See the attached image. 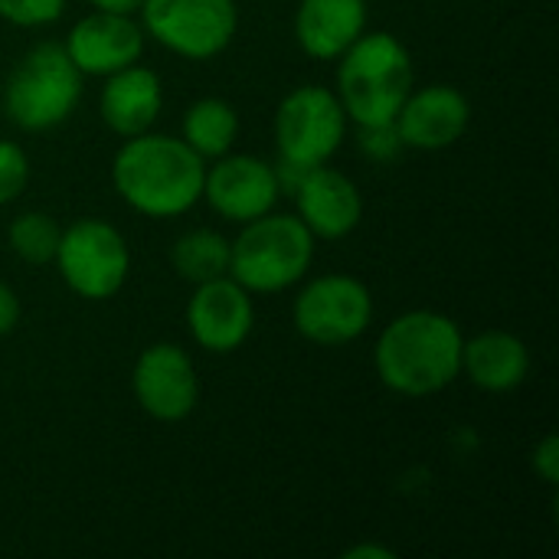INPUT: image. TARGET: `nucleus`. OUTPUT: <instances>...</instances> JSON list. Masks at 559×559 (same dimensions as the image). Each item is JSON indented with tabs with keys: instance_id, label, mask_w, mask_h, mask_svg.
Masks as SVG:
<instances>
[{
	"instance_id": "obj_23",
	"label": "nucleus",
	"mask_w": 559,
	"mask_h": 559,
	"mask_svg": "<svg viewBox=\"0 0 559 559\" xmlns=\"http://www.w3.org/2000/svg\"><path fill=\"white\" fill-rule=\"evenodd\" d=\"M66 10V0H0V20L20 29L52 26Z\"/></svg>"
},
{
	"instance_id": "obj_17",
	"label": "nucleus",
	"mask_w": 559,
	"mask_h": 559,
	"mask_svg": "<svg viewBox=\"0 0 559 559\" xmlns=\"http://www.w3.org/2000/svg\"><path fill=\"white\" fill-rule=\"evenodd\" d=\"M292 29L305 56L337 62L370 29V7L367 0H298Z\"/></svg>"
},
{
	"instance_id": "obj_8",
	"label": "nucleus",
	"mask_w": 559,
	"mask_h": 559,
	"mask_svg": "<svg viewBox=\"0 0 559 559\" xmlns=\"http://www.w3.org/2000/svg\"><path fill=\"white\" fill-rule=\"evenodd\" d=\"M138 23L167 52L206 62L223 56L239 33L236 0H141Z\"/></svg>"
},
{
	"instance_id": "obj_22",
	"label": "nucleus",
	"mask_w": 559,
	"mask_h": 559,
	"mask_svg": "<svg viewBox=\"0 0 559 559\" xmlns=\"http://www.w3.org/2000/svg\"><path fill=\"white\" fill-rule=\"evenodd\" d=\"M29 157L16 141L0 138V206L13 203L23 197V190L29 187Z\"/></svg>"
},
{
	"instance_id": "obj_10",
	"label": "nucleus",
	"mask_w": 559,
	"mask_h": 559,
	"mask_svg": "<svg viewBox=\"0 0 559 559\" xmlns=\"http://www.w3.org/2000/svg\"><path fill=\"white\" fill-rule=\"evenodd\" d=\"M282 197L278 167L259 154H223L206 160L203 174V203L226 223H249L275 210Z\"/></svg>"
},
{
	"instance_id": "obj_13",
	"label": "nucleus",
	"mask_w": 559,
	"mask_h": 559,
	"mask_svg": "<svg viewBox=\"0 0 559 559\" xmlns=\"http://www.w3.org/2000/svg\"><path fill=\"white\" fill-rule=\"evenodd\" d=\"M187 334L206 354H236L255 328L252 295L229 275L193 285L183 311Z\"/></svg>"
},
{
	"instance_id": "obj_24",
	"label": "nucleus",
	"mask_w": 559,
	"mask_h": 559,
	"mask_svg": "<svg viewBox=\"0 0 559 559\" xmlns=\"http://www.w3.org/2000/svg\"><path fill=\"white\" fill-rule=\"evenodd\" d=\"M357 141H360L364 157H367V160H377V164H386V160H393L400 151H406L393 124H370V128H357Z\"/></svg>"
},
{
	"instance_id": "obj_28",
	"label": "nucleus",
	"mask_w": 559,
	"mask_h": 559,
	"mask_svg": "<svg viewBox=\"0 0 559 559\" xmlns=\"http://www.w3.org/2000/svg\"><path fill=\"white\" fill-rule=\"evenodd\" d=\"M92 10H105V13H128V16H138V7L141 0H88Z\"/></svg>"
},
{
	"instance_id": "obj_2",
	"label": "nucleus",
	"mask_w": 559,
	"mask_h": 559,
	"mask_svg": "<svg viewBox=\"0 0 559 559\" xmlns=\"http://www.w3.org/2000/svg\"><path fill=\"white\" fill-rule=\"evenodd\" d=\"M465 334L455 318L429 308L396 314L377 337L373 370L380 383L406 400H426L462 377Z\"/></svg>"
},
{
	"instance_id": "obj_26",
	"label": "nucleus",
	"mask_w": 559,
	"mask_h": 559,
	"mask_svg": "<svg viewBox=\"0 0 559 559\" xmlns=\"http://www.w3.org/2000/svg\"><path fill=\"white\" fill-rule=\"evenodd\" d=\"M20 298H16V292L0 278V341L7 337V334H13L16 331V324H20Z\"/></svg>"
},
{
	"instance_id": "obj_15",
	"label": "nucleus",
	"mask_w": 559,
	"mask_h": 559,
	"mask_svg": "<svg viewBox=\"0 0 559 559\" xmlns=\"http://www.w3.org/2000/svg\"><path fill=\"white\" fill-rule=\"evenodd\" d=\"M144 29L138 16L92 10L75 20L62 39V49L85 79H105L144 56Z\"/></svg>"
},
{
	"instance_id": "obj_9",
	"label": "nucleus",
	"mask_w": 559,
	"mask_h": 559,
	"mask_svg": "<svg viewBox=\"0 0 559 559\" xmlns=\"http://www.w3.org/2000/svg\"><path fill=\"white\" fill-rule=\"evenodd\" d=\"M298 285L301 288L292 305V321L308 344L347 347L370 331L373 295L360 278L344 272H324Z\"/></svg>"
},
{
	"instance_id": "obj_21",
	"label": "nucleus",
	"mask_w": 559,
	"mask_h": 559,
	"mask_svg": "<svg viewBox=\"0 0 559 559\" xmlns=\"http://www.w3.org/2000/svg\"><path fill=\"white\" fill-rule=\"evenodd\" d=\"M59 236H62V226L56 223L52 213H43V210H26L13 216L7 226V246L26 265H52Z\"/></svg>"
},
{
	"instance_id": "obj_7",
	"label": "nucleus",
	"mask_w": 559,
	"mask_h": 559,
	"mask_svg": "<svg viewBox=\"0 0 559 559\" xmlns=\"http://www.w3.org/2000/svg\"><path fill=\"white\" fill-rule=\"evenodd\" d=\"M52 265L72 295L108 301L131 275V249L118 226L98 216H82L62 226Z\"/></svg>"
},
{
	"instance_id": "obj_18",
	"label": "nucleus",
	"mask_w": 559,
	"mask_h": 559,
	"mask_svg": "<svg viewBox=\"0 0 559 559\" xmlns=\"http://www.w3.org/2000/svg\"><path fill=\"white\" fill-rule=\"evenodd\" d=\"M462 377L485 393H514L531 377V350L511 331H481L462 344Z\"/></svg>"
},
{
	"instance_id": "obj_5",
	"label": "nucleus",
	"mask_w": 559,
	"mask_h": 559,
	"mask_svg": "<svg viewBox=\"0 0 559 559\" xmlns=\"http://www.w3.org/2000/svg\"><path fill=\"white\" fill-rule=\"evenodd\" d=\"M85 75L62 43H39L23 52L3 85V115L26 134L66 124L82 102Z\"/></svg>"
},
{
	"instance_id": "obj_11",
	"label": "nucleus",
	"mask_w": 559,
	"mask_h": 559,
	"mask_svg": "<svg viewBox=\"0 0 559 559\" xmlns=\"http://www.w3.org/2000/svg\"><path fill=\"white\" fill-rule=\"evenodd\" d=\"M278 177H282V190L288 187L295 197V206H298L295 216L308 226L314 239L337 242V239H347L360 226L364 197H360V187L344 170L331 164H318L308 170L278 167Z\"/></svg>"
},
{
	"instance_id": "obj_1",
	"label": "nucleus",
	"mask_w": 559,
	"mask_h": 559,
	"mask_svg": "<svg viewBox=\"0 0 559 559\" xmlns=\"http://www.w3.org/2000/svg\"><path fill=\"white\" fill-rule=\"evenodd\" d=\"M206 160L177 134L144 131L124 138L111 157V183L121 203L147 219L190 213L203 197Z\"/></svg>"
},
{
	"instance_id": "obj_3",
	"label": "nucleus",
	"mask_w": 559,
	"mask_h": 559,
	"mask_svg": "<svg viewBox=\"0 0 559 559\" xmlns=\"http://www.w3.org/2000/svg\"><path fill=\"white\" fill-rule=\"evenodd\" d=\"M416 85L413 56L390 29H367L341 59L334 95L354 128L393 124L400 105Z\"/></svg>"
},
{
	"instance_id": "obj_25",
	"label": "nucleus",
	"mask_w": 559,
	"mask_h": 559,
	"mask_svg": "<svg viewBox=\"0 0 559 559\" xmlns=\"http://www.w3.org/2000/svg\"><path fill=\"white\" fill-rule=\"evenodd\" d=\"M531 465H534V475L544 481V485H550V488H557L559 481V439L554 432H547L537 445H534V459H531Z\"/></svg>"
},
{
	"instance_id": "obj_4",
	"label": "nucleus",
	"mask_w": 559,
	"mask_h": 559,
	"mask_svg": "<svg viewBox=\"0 0 559 559\" xmlns=\"http://www.w3.org/2000/svg\"><path fill=\"white\" fill-rule=\"evenodd\" d=\"M318 239L295 213H265L242 223L229 239V278L249 295H282L298 288L314 265Z\"/></svg>"
},
{
	"instance_id": "obj_20",
	"label": "nucleus",
	"mask_w": 559,
	"mask_h": 559,
	"mask_svg": "<svg viewBox=\"0 0 559 559\" xmlns=\"http://www.w3.org/2000/svg\"><path fill=\"white\" fill-rule=\"evenodd\" d=\"M170 265L187 285H203L229 275V239L216 229H190L170 246Z\"/></svg>"
},
{
	"instance_id": "obj_19",
	"label": "nucleus",
	"mask_w": 559,
	"mask_h": 559,
	"mask_svg": "<svg viewBox=\"0 0 559 559\" xmlns=\"http://www.w3.org/2000/svg\"><path fill=\"white\" fill-rule=\"evenodd\" d=\"M239 128H242L239 111L226 98H216V95L197 98L193 105H187L180 118V138L203 160H216L229 154L239 141Z\"/></svg>"
},
{
	"instance_id": "obj_16",
	"label": "nucleus",
	"mask_w": 559,
	"mask_h": 559,
	"mask_svg": "<svg viewBox=\"0 0 559 559\" xmlns=\"http://www.w3.org/2000/svg\"><path fill=\"white\" fill-rule=\"evenodd\" d=\"M160 111H164V82L151 66L131 62L102 79L98 115L102 124L121 141L151 131Z\"/></svg>"
},
{
	"instance_id": "obj_6",
	"label": "nucleus",
	"mask_w": 559,
	"mask_h": 559,
	"mask_svg": "<svg viewBox=\"0 0 559 559\" xmlns=\"http://www.w3.org/2000/svg\"><path fill=\"white\" fill-rule=\"evenodd\" d=\"M347 115L334 88L324 85H298L292 88L272 118V134L278 147L282 170H308L318 164H331V157L347 141Z\"/></svg>"
},
{
	"instance_id": "obj_27",
	"label": "nucleus",
	"mask_w": 559,
	"mask_h": 559,
	"mask_svg": "<svg viewBox=\"0 0 559 559\" xmlns=\"http://www.w3.org/2000/svg\"><path fill=\"white\" fill-rule=\"evenodd\" d=\"M396 554L390 547H380V544H357V547H347L344 559H393Z\"/></svg>"
},
{
	"instance_id": "obj_12",
	"label": "nucleus",
	"mask_w": 559,
	"mask_h": 559,
	"mask_svg": "<svg viewBox=\"0 0 559 559\" xmlns=\"http://www.w3.org/2000/svg\"><path fill=\"white\" fill-rule=\"evenodd\" d=\"M131 396L154 423H183L200 403L193 357L170 341L144 347L131 367Z\"/></svg>"
},
{
	"instance_id": "obj_14",
	"label": "nucleus",
	"mask_w": 559,
	"mask_h": 559,
	"mask_svg": "<svg viewBox=\"0 0 559 559\" xmlns=\"http://www.w3.org/2000/svg\"><path fill=\"white\" fill-rule=\"evenodd\" d=\"M472 124V102L462 88L449 82L413 85L406 102L400 105L393 128L406 151H449L465 138Z\"/></svg>"
}]
</instances>
